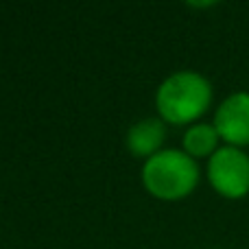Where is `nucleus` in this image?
<instances>
[{"label":"nucleus","instance_id":"obj_2","mask_svg":"<svg viewBox=\"0 0 249 249\" xmlns=\"http://www.w3.org/2000/svg\"><path fill=\"white\" fill-rule=\"evenodd\" d=\"M142 184L155 199L179 201L197 188L199 164L184 149H162L144 160Z\"/></svg>","mask_w":249,"mask_h":249},{"label":"nucleus","instance_id":"obj_4","mask_svg":"<svg viewBox=\"0 0 249 249\" xmlns=\"http://www.w3.org/2000/svg\"><path fill=\"white\" fill-rule=\"evenodd\" d=\"M214 127L228 146H249V92H234L216 107Z\"/></svg>","mask_w":249,"mask_h":249},{"label":"nucleus","instance_id":"obj_6","mask_svg":"<svg viewBox=\"0 0 249 249\" xmlns=\"http://www.w3.org/2000/svg\"><path fill=\"white\" fill-rule=\"evenodd\" d=\"M219 142H221V136H219V131H216L214 123H195L186 129L181 144H184V151L190 158L210 160L212 155L221 149Z\"/></svg>","mask_w":249,"mask_h":249},{"label":"nucleus","instance_id":"obj_1","mask_svg":"<svg viewBox=\"0 0 249 249\" xmlns=\"http://www.w3.org/2000/svg\"><path fill=\"white\" fill-rule=\"evenodd\" d=\"M212 103V86L195 70L173 72L160 83L155 92V107L164 123L188 124L197 123Z\"/></svg>","mask_w":249,"mask_h":249},{"label":"nucleus","instance_id":"obj_5","mask_svg":"<svg viewBox=\"0 0 249 249\" xmlns=\"http://www.w3.org/2000/svg\"><path fill=\"white\" fill-rule=\"evenodd\" d=\"M166 138V124L162 118H142L131 124L127 131V149L136 158H153L162 151V142Z\"/></svg>","mask_w":249,"mask_h":249},{"label":"nucleus","instance_id":"obj_3","mask_svg":"<svg viewBox=\"0 0 249 249\" xmlns=\"http://www.w3.org/2000/svg\"><path fill=\"white\" fill-rule=\"evenodd\" d=\"M208 181L225 199H243L249 195V155L236 146H221L208 160Z\"/></svg>","mask_w":249,"mask_h":249}]
</instances>
